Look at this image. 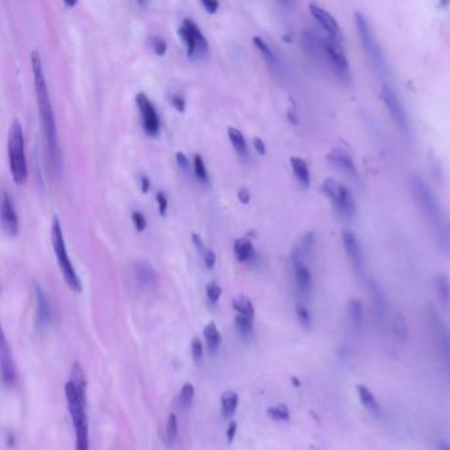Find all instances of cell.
Listing matches in <instances>:
<instances>
[{
    "instance_id": "1",
    "label": "cell",
    "mask_w": 450,
    "mask_h": 450,
    "mask_svg": "<svg viewBox=\"0 0 450 450\" xmlns=\"http://www.w3.org/2000/svg\"><path fill=\"white\" fill-rule=\"evenodd\" d=\"M32 72H33V81H35V90L37 95V105L42 120V132L46 143L48 157L54 170H60L61 167V149L58 143V134L56 126V118L53 113L52 102L49 98L46 78L44 74L42 60L40 53L37 51H32L31 53Z\"/></svg>"
},
{
    "instance_id": "2",
    "label": "cell",
    "mask_w": 450,
    "mask_h": 450,
    "mask_svg": "<svg viewBox=\"0 0 450 450\" xmlns=\"http://www.w3.org/2000/svg\"><path fill=\"white\" fill-rule=\"evenodd\" d=\"M411 189L424 218L430 223V230L433 232L441 251H449V225L444 214V210L441 208L440 202L427 185L424 178L419 175H415L411 180Z\"/></svg>"
},
{
    "instance_id": "3",
    "label": "cell",
    "mask_w": 450,
    "mask_h": 450,
    "mask_svg": "<svg viewBox=\"0 0 450 450\" xmlns=\"http://www.w3.org/2000/svg\"><path fill=\"white\" fill-rule=\"evenodd\" d=\"M65 395L75 430V450H90L89 421L86 415V386H77L69 380L65 385Z\"/></svg>"
},
{
    "instance_id": "4",
    "label": "cell",
    "mask_w": 450,
    "mask_h": 450,
    "mask_svg": "<svg viewBox=\"0 0 450 450\" xmlns=\"http://www.w3.org/2000/svg\"><path fill=\"white\" fill-rule=\"evenodd\" d=\"M356 25L362 48L366 53L367 58L370 60V63L374 66V69L377 70V73L380 75H387L388 63L386 61L385 53L382 51V48L377 42V35L374 33L373 25L370 24L365 13L356 12Z\"/></svg>"
},
{
    "instance_id": "5",
    "label": "cell",
    "mask_w": 450,
    "mask_h": 450,
    "mask_svg": "<svg viewBox=\"0 0 450 450\" xmlns=\"http://www.w3.org/2000/svg\"><path fill=\"white\" fill-rule=\"evenodd\" d=\"M323 42V65L327 68L335 78L339 80L342 84H353V73L349 58L346 56L342 42H335L329 39L327 36L321 35Z\"/></svg>"
},
{
    "instance_id": "6",
    "label": "cell",
    "mask_w": 450,
    "mask_h": 450,
    "mask_svg": "<svg viewBox=\"0 0 450 450\" xmlns=\"http://www.w3.org/2000/svg\"><path fill=\"white\" fill-rule=\"evenodd\" d=\"M8 157H10L11 173L18 185H23L28 178V167L25 156L24 132L19 120L11 123L8 132Z\"/></svg>"
},
{
    "instance_id": "7",
    "label": "cell",
    "mask_w": 450,
    "mask_h": 450,
    "mask_svg": "<svg viewBox=\"0 0 450 450\" xmlns=\"http://www.w3.org/2000/svg\"><path fill=\"white\" fill-rule=\"evenodd\" d=\"M51 238H52L56 258H57V262L60 265V270H61L65 282L74 292H81L82 284H81V280H80L77 271L72 264V261L69 258L68 249L65 244V238H63V227H61V223L57 217H53Z\"/></svg>"
},
{
    "instance_id": "8",
    "label": "cell",
    "mask_w": 450,
    "mask_h": 450,
    "mask_svg": "<svg viewBox=\"0 0 450 450\" xmlns=\"http://www.w3.org/2000/svg\"><path fill=\"white\" fill-rule=\"evenodd\" d=\"M323 192L342 218L353 220L356 217V199L346 185L333 178H326L323 184Z\"/></svg>"
},
{
    "instance_id": "9",
    "label": "cell",
    "mask_w": 450,
    "mask_h": 450,
    "mask_svg": "<svg viewBox=\"0 0 450 450\" xmlns=\"http://www.w3.org/2000/svg\"><path fill=\"white\" fill-rule=\"evenodd\" d=\"M380 98L383 101L385 106L387 107L388 113L391 118L394 119L395 125L399 127V130L406 135L411 137V123H409V118L406 113V108L401 104L399 95L396 92L389 86V85H383L382 90H380Z\"/></svg>"
},
{
    "instance_id": "10",
    "label": "cell",
    "mask_w": 450,
    "mask_h": 450,
    "mask_svg": "<svg viewBox=\"0 0 450 450\" xmlns=\"http://www.w3.org/2000/svg\"><path fill=\"white\" fill-rule=\"evenodd\" d=\"M178 35L184 40L189 57L202 56L208 52V40L194 20L184 19L181 27L178 28Z\"/></svg>"
},
{
    "instance_id": "11",
    "label": "cell",
    "mask_w": 450,
    "mask_h": 450,
    "mask_svg": "<svg viewBox=\"0 0 450 450\" xmlns=\"http://www.w3.org/2000/svg\"><path fill=\"white\" fill-rule=\"evenodd\" d=\"M309 11L314 18V20L317 21V24L320 25L321 31H324L325 36H327L329 39L335 40V42H344V33L338 24V21L335 16L327 10H325L324 7L311 3L309 4Z\"/></svg>"
},
{
    "instance_id": "12",
    "label": "cell",
    "mask_w": 450,
    "mask_h": 450,
    "mask_svg": "<svg viewBox=\"0 0 450 450\" xmlns=\"http://www.w3.org/2000/svg\"><path fill=\"white\" fill-rule=\"evenodd\" d=\"M292 270H294V283L299 292L303 296H309L313 287V277L309 267L305 263V258L297 249L292 252Z\"/></svg>"
},
{
    "instance_id": "13",
    "label": "cell",
    "mask_w": 450,
    "mask_h": 450,
    "mask_svg": "<svg viewBox=\"0 0 450 450\" xmlns=\"http://www.w3.org/2000/svg\"><path fill=\"white\" fill-rule=\"evenodd\" d=\"M342 243L345 247L346 255L351 263L354 271L361 276L365 270V255L362 250V244L353 231L345 230L342 232Z\"/></svg>"
},
{
    "instance_id": "14",
    "label": "cell",
    "mask_w": 450,
    "mask_h": 450,
    "mask_svg": "<svg viewBox=\"0 0 450 450\" xmlns=\"http://www.w3.org/2000/svg\"><path fill=\"white\" fill-rule=\"evenodd\" d=\"M327 161L337 168L339 172H342L347 177L353 181H359L361 176L358 172L356 163L353 156L346 151L345 148L335 147L327 154Z\"/></svg>"
},
{
    "instance_id": "15",
    "label": "cell",
    "mask_w": 450,
    "mask_h": 450,
    "mask_svg": "<svg viewBox=\"0 0 450 450\" xmlns=\"http://www.w3.org/2000/svg\"><path fill=\"white\" fill-rule=\"evenodd\" d=\"M428 321L436 342L440 345L444 356L450 359V330L435 306H430Z\"/></svg>"
},
{
    "instance_id": "16",
    "label": "cell",
    "mask_w": 450,
    "mask_h": 450,
    "mask_svg": "<svg viewBox=\"0 0 450 450\" xmlns=\"http://www.w3.org/2000/svg\"><path fill=\"white\" fill-rule=\"evenodd\" d=\"M137 105L142 114V123L144 131L148 135H156L160 128V120L155 106L144 93H139L137 95Z\"/></svg>"
},
{
    "instance_id": "17",
    "label": "cell",
    "mask_w": 450,
    "mask_h": 450,
    "mask_svg": "<svg viewBox=\"0 0 450 450\" xmlns=\"http://www.w3.org/2000/svg\"><path fill=\"white\" fill-rule=\"evenodd\" d=\"M0 373H1V382L4 386L12 387L16 383L18 371L11 356L10 346L7 344L4 335H1V339H0Z\"/></svg>"
},
{
    "instance_id": "18",
    "label": "cell",
    "mask_w": 450,
    "mask_h": 450,
    "mask_svg": "<svg viewBox=\"0 0 450 450\" xmlns=\"http://www.w3.org/2000/svg\"><path fill=\"white\" fill-rule=\"evenodd\" d=\"M0 210H1L0 214H1L3 231L10 237H16L19 232V218H18L15 206L12 204V199L7 194V192H3V194H1Z\"/></svg>"
},
{
    "instance_id": "19",
    "label": "cell",
    "mask_w": 450,
    "mask_h": 450,
    "mask_svg": "<svg viewBox=\"0 0 450 450\" xmlns=\"http://www.w3.org/2000/svg\"><path fill=\"white\" fill-rule=\"evenodd\" d=\"M36 301H37V309H36V323L40 327H45L51 324L52 320V306L45 291L40 285H36Z\"/></svg>"
},
{
    "instance_id": "20",
    "label": "cell",
    "mask_w": 450,
    "mask_h": 450,
    "mask_svg": "<svg viewBox=\"0 0 450 450\" xmlns=\"http://www.w3.org/2000/svg\"><path fill=\"white\" fill-rule=\"evenodd\" d=\"M347 320L351 326L353 332L359 333L362 332L363 321H365V312H363V305L361 300L351 299L347 304Z\"/></svg>"
},
{
    "instance_id": "21",
    "label": "cell",
    "mask_w": 450,
    "mask_h": 450,
    "mask_svg": "<svg viewBox=\"0 0 450 450\" xmlns=\"http://www.w3.org/2000/svg\"><path fill=\"white\" fill-rule=\"evenodd\" d=\"M137 283L143 288H154L157 283V273L148 263H137L135 265Z\"/></svg>"
},
{
    "instance_id": "22",
    "label": "cell",
    "mask_w": 450,
    "mask_h": 450,
    "mask_svg": "<svg viewBox=\"0 0 450 450\" xmlns=\"http://www.w3.org/2000/svg\"><path fill=\"white\" fill-rule=\"evenodd\" d=\"M356 394H358V398L361 400L362 406H363L373 416H375V418L380 416V413H382L380 404H379L377 398L374 396V394H373L366 386L358 385V386H356Z\"/></svg>"
},
{
    "instance_id": "23",
    "label": "cell",
    "mask_w": 450,
    "mask_h": 450,
    "mask_svg": "<svg viewBox=\"0 0 450 450\" xmlns=\"http://www.w3.org/2000/svg\"><path fill=\"white\" fill-rule=\"evenodd\" d=\"M370 294H371V299H373V304H374V308L377 311V317L379 318H387L388 314V304L387 299L385 296L383 289L380 288V285L377 282H371L370 283Z\"/></svg>"
},
{
    "instance_id": "24",
    "label": "cell",
    "mask_w": 450,
    "mask_h": 450,
    "mask_svg": "<svg viewBox=\"0 0 450 450\" xmlns=\"http://www.w3.org/2000/svg\"><path fill=\"white\" fill-rule=\"evenodd\" d=\"M291 167L294 170V175L299 180V182L303 185L304 188L311 187V172L308 164L304 161L301 157H291L289 160Z\"/></svg>"
},
{
    "instance_id": "25",
    "label": "cell",
    "mask_w": 450,
    "mask_h": 450,
    "mask_svg": "<svg viewBox=\"0 0 450 450\" xmlns=\"http://www.w3.org/2000/svg\"><path fill=\"white\" fill-rule=\"evenodd\" d=\"M239 396L234 391H225L220 396V412L225 419H230L237 412Z\"/></svg>"
},
{
    "instance_id": "26",
    "label": "cell",
    "mask_w": 450,
    "mask_h": 450,
    "mask_svg": "<svg viewBox=\"0 0 450 450\" xmlns=\"http://www.w3.org/2000/svg\"><path fill=\"white\" fill-rule=\"evenodd\" d=\"M435 288L439 301L445 309H450V279L446 275H439L435 279Z\"/></svg>"
},
{
    "instance_id": "27",
    "label": "cell",
    "mask_w": 450,
    "mask_h": 450,
    "mask_svg": "<svg viewBox=\"0 0 450 450\" xmlns=\"http://www.w3.org/2000/svg\"><path fill=\"white\" fill-rule=\"evenodd\" d=\"M234 254H235V258L241 263L251 261L255 255L252 242L246 237L238 238L237 241L234 242Z\"/></svg>"
},
{
    "instance_id": "28",
    "label": "cell",
    "mask_w": 450,
    "mask_h": 450,
    "mask_svg": "<svg viewBox=\"0 0 450 450\" xmlns=\"http://www.w3.org/2000/svg\"><path fill=\"white\" fill-rule=\"evenodd\" d=\"M389 329H391V333L394 335V338L400 342V344H404L408 338V327H407V323H406V318L401 315V314H395L391 325H389Z\"/></svg>"
},
{
    "instance_id": "29",
    "label": "cell",
    "mask_w": 450,
    "mask_h": 450,
    "mask_svg": "<svg viewBox=\"0 0 450 450\" xmlns=\"http://www.w3.org/2000/svg\"><path fill=\"white\" fill-rule=\"evenodd\" d=\"M227 135L230 139L231 144L235 148V151L238 152V155L242 158H247L249 157V148H247V143H246V139L243 137L241 131L235 127H229L227 128Z\"/></svg>"
},
{
    "instance_id": "30",
    "label": "cell",
    "mask_w": 450,
    "mask_h": 450,
    "mask_svg": "<svg viewBox=\"0 0 450 450\" xmlns=\"http://www.w3.org/2000/svg\"><path fill=\"white\" fill-rule=\"evenodd\" d=\"M204 337L206 341L208 349L211 353H215L220 345V335L217 325L214 323H209L204 329Z\"/></svg>"
},
{
    "instance_id": "31",
    "label": "cell",
    "mask_w": 450,
    "mask_h": 450,
    "mask_svg": "<svg viewBox=\"0 0 450 450\" xmlns=\"http://www.w3.org/2000/svg\"><path fill=\"white\" fill-rule=\"evenodd\" d=\"M232 306L235 309L237 314L243 315V317H247V318H251L254 320V315H255V308H254V304L251 300L247 297V296H239L234 300Z\"/></svg>"
},
{
    "instance_id": "32",
    "label": "cell",
    "mask_w": 450,
    "mask_h": 450,
    "mask_svg": "<svg viewBox=\"0 0 450 450\" xmlns=\"http://www.w3.org/2000/svg\"><path fill=\"white\" fill-rule=\"evenodd\" d=\"M178 433L177 418L175 413H170L167 420V425H165V441L169 448H172L176 442Z\"/></svg>"
},
{
    "instance_id": "33",
    "label": "cell",
    "mask_w": 450,
    "mask_h": 450,
    "mask_svg": "<svg viewBox=\"0 0 450 450\" xmlns=\"http://www.w3.org/2000/svg\"><path fill=\"white\" fill-rule=\"evenodd\" d=\"M252 42L255 44V46L262 52L264 58L267 60V63H270V65H273V66L277 65L276 54L273 53L271 46L265 42V40H263L262 37H259V36H255V37L252 39Z\"/></svg>"
},
{
    "instance_id": "34",
    "label": "cell",
    "mask_w": 450,
    "mask_h": 450,
    "mask_svg": "<svg viewBox=\"0 0 450 450\" xmlns=\"http://www.w3.org/2000/svg\"><path fill=\"white\" fill-rule=\"evenodd\" d=\"M194 399V386L192 383H185L178 395V404L181 408L187 409L192 406Z\"/></svg>"
},
{
    "instance_id": "35",
    "label": "cell",
    "mask_w": 450,
    "mask_h": 450,
    "mask_svg": "<svg viewBox=\"0 0 450 450\" xmlns=\"http://www.w3.org/2000/svg\"><path fill=\"white\" fill-rule=\"evenodd\" d=\"M296 317L297 321L303 326L305 330H309L312 326V315L308 309V306L304 303H297L296 305Z\"/></svg>"
},
{
    "instance_id": "36",
    "label": "cell",
    "mask_w": 450,
    "mask_h": 450,
    "mask_svg": "<svg viewBox=\"0 0 450 450\" xmlns=\"http://www.w3.org/2000/svg\"><path fill=\"white\" fill-rule=\"evenodd\" d=\"M235 326L238 329V332L241 333L243 337H251L252 330H254V325H252L251 318H247V317H243L237 314L235 315Z\"/></svg>"
},
{
    "instance_id": "37",
    "label": "cell",
    "mask_w": 450,
    "mask_h": 450,
    "mask_svg": "<svg viewBox=\"0 0 450 450\" xmlns=\"http://www.w3.org/2000/svg\"><path fill=\"white\" fill-rule=\"evenodd\" d=\"M267 413L268 416L273 420L276 421H288L291 418V413H289V409L287 408V406H275V407H270L267 409Z\"/></svg>"
},
{
    "instance_id": "38",
    "label": "cell",
    "mask_w": 450,
    "mask_h": 450,
    "mask_svg": "<svg viewBox=\"0 0 450 450\" xmlns=\"http://www.w3.org/2000/svg\"><path fill=\"white\" fill-rule=\"evenodd\" d=\"M193 165H194V173H196V176H197L201 181L206 182V181H208V169H206L204 158H202V156L199 155V154H196L194 157H193Z\"/></svg>"
},
{
    "instance_id": "39",
    "label": "cell",
    "mask_w": 450,
    "mask_h": 450,
    "mask_svg": "<svg viewBox=\"0 0 450 450\" xmlns=\"http://www.w3.org/2000/svg\"><path fill=\"white\" fill-rule=\"evenodd\" d=\"M220 294H222V288L215 282H211V283L206 285V296H208V300H209L210 304L215 305V304L218 303Z\"/></svg>"
},
{
    "instance_id": "40",
    "label": "cell",
    "mask_w": 450,
    "mask_h": 450,
    "mask_svg": "<svg viewBox=\"0 0 450 450\" xmlns=\"http://www.w3.org/2000/svg\"><path fill=\"white\" fill-rule=\"evenodd\" d=\"M192 356L194 362H201V359L204 358V345L199 338H194L192 342Z\"/></svg>"
},
{
    "instance_id": "41",
    "label": "cell",
    "mask_w": 450,
    "mask_h": 450,
    "mask_svg": "<svg viewBox=\"0 0 450 450\" xmlns=\"http://www.w3.org/2000/svg\"><path fill=\"white\" fill-rule=\"evenodd\" d=\"M131 218H132L135 229H137L139 232L146 230V227H147V220H146V217H144L140 211H134L132 215H131Z\"/></svg>"
},
{
    "instance_id": "42",
    "label": "cell",
    "mask_w": 450,
    "mask_h": 450,
    "mask_svg": "<svg viewBox=\"0 0 450 450\" xmlns=\"http://www.w3.org/2000/svg\"><path fill=\"white\" fill-rule=\"evenodd\" d=\"M152 48H154V51H155L157 56H164L165 52H167V42L163 37L156 36V37L152 39Z\"/></svg>"
},
{
    "instance_id": "43",
    "label": "cell",
    "mask_w": 450,
    "mask_h": 450,
    "mask_svg": "<svg viewBox=\"0 0 450 450\" xmlns=\"http://www.w3.org/2000/svg\"><path fill=\"white\" fill-rule=\"evenodd\" d=\"M157 205H158V211L160 214L164 217L167 214L168 199L167 194L164 192H157L156 194Z\"/></svg>"
},
{
    "instance_id": "44",
    "label": "cell",
    "mask_w": 450,
    "mask_h": 450,
    "mask_svg": "<svg viewBox=\"0 0 450 450\" xmlns=\"http://www.w3.org/2000/svg\"><path fill=\"white\" fill-rule=\"evenodd\" d=\"M192 239H193V243H194V246H196V249H197V251H199V255H201V256H204V255H205V252L208 251L209 249H206V247H205V243L202 241V238L199 237V234L193 232Z\"/></svg>"
},
{
    "instance_id": "45",
    "label": "cell",
    "mask_w": 450,
    "mask_h": 450,
    "mask_svg": "<svg viewBox=\"0 0 450 450\" xmlns=\"http://www.w3.org/2000/svg\"><path fill=\"white\" fill-rule=\"evenodd\" d=\"M202 259H204V263H205V265L209 268V270H213L214 267H215V262H217V256H215V254L213 250H208V251L205 252V255L202 256Z\"/></svg>"
},
{
    "instance_id": "46",
    "label": "cell",
    "mask_w": 450,
    "mask_h": 450,
    "mask_svg": "<svg viewBox=\"0 0 450 450\" xmlns=\"http://www.w3.org/2000/svg\"><path fill=\"white\" fill-rule=\"evenodd\" d=\"M170 102L175 106V108L178 111H184L185 110V99L184 96L180 94H173L170 96Z\"/></svg>"
},
{
    "instance_id": "47",
    "label": "cell",
    "mask_w": 450,
    "mask_h": 450,
    "mask_svg": "<svg viewBox=\"0 0 450 450\" xmlns=\"http://www.w3.org/2000/svg\"><path fill=\"white\" fill-rule=\"evenodd\" d=\"M176 160H177L178 167L181 168L182 170H188L189 160L184 152H177L176 154Z\"/></svg>"
},
{
    "instance_id": "48",
    "label": "cell",
    "mask_w": 450,
    "mask_h": 450,
    "mask_svg": "<svg viewBox=\"0 0 450 450\" xmlns=\"http://www.w3.org/2000/svg\"><path fill=\"white\" fill-rule=\"evenodd\" d=\"M202 6L205 7V10L210 12V13H215L218 7H220V3L215 1V0H204L202 1Z\"/></svg>"
},
{
    "instance_id": "49",
    "label": "cell",
    "mask_w": 450,
    "mask_h": 450,
    "mask_svg": "<svg viewBox=\"0 0 450 450\" xmlns=\"http://www.w3.org/2000/svg\"><path fill=\"white\" fill-rule=\"evenodd\" d=\"M237 430H238V425H237V423H235V421H232L230 425H229V428H227V432H226V437H227L229 444H231V442L234 441V439H235Z\"/></svg>"
},
{
    "instance_id": "50",
    "label": "cell",
    "mask_w": 450,
    "mask_h": 450,
    "mask_svg": "<svg viewBox=\"0 0 450 450\" xmlns=\"http://www.w3.org/2000/svg\"><path fill=\"white\" fill-rule=\"evenodd\" d=\"M238 199L241 201L242 204H249L250 202V192L246 188H241L238 190Z\"/></svg>"
},
{
    "instance_id": "51",
    "label": "cell",
    "mask_w": 450,
    "mask_h": 450,
    "mask_svg": "<svg viewBox=\"0 0 450 450\" xmlns=\"http://www.w3.org/2000/svg\"><path fill=\"white\" fill-rule=\"evenodd\" d=\"M254 147H255V149H256L261 155L265 154V144H264V142H263L261 137H255V139H254Z\"/></svg>"
},
{
    "instance_id": "52",
    "label": "cell",
    "mask_w": 450,
    "mask_h": 450,
    "mask_svg": "<svg viewBox=\"0 0 450 450\" xmlns=\"http://www.w3.org/2000/svg\"><path fill=\"white\" fill-rule=\"evenodd\" d=\"M140 182H142V192H143V193H147L149 188H151V180H149V177H147V176H142Z\"/></svg>"
},
{
    "instance_id": "53",
    "label": "cell",
    "mask_w": 450,
    "mask_h": 450,
    "mask_svg": "<svg viewBox=\"0 0 450 450\" xmlns=\"http://www.w3.org/2000/svg\"><path fill=\"white\" fill-rule=\"evenodd\" d=\"M437 449L439 450H450L449 442H445V441H440L439 445H437Z\"/></svg>"
},
{
    "instance_id": "54",
    "label": "cell",
    "mask_w": 450,
    "mask_h": 450,
    "mask_svg": "<svg viewBox=\"0 0 450 450\" xmlns=\"http://www.w3.org/2000/svg\"><path fill=\"white\" fill-rule=\"evenodd\" d=\"M65 6H68V7H74V6H77V1H65Z\"/></svg>"
}]
</instances>
